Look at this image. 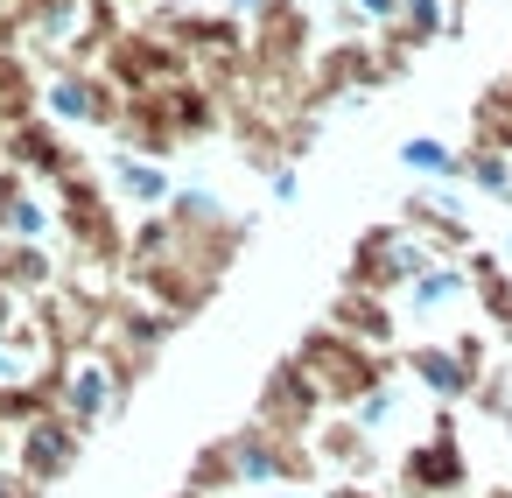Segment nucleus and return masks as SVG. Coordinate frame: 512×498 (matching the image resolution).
Wrapping results in <instances>:
<instances>
[{
    "instance_id": "nucleus-1",
    "label": "nucleus",
    "mask_w": 512,
    "mask_h": 498,
    "mask_svg": "<svg viewBox=\"0 0 512 498\" xmlns=\"http://www.w3.org/2000/svg\"><path fill=\"white\" fill-rule=\"evenodd\" d=\"M295 358H302V365H309V379L323 386L330 414H351L358 400H372V393L400 372V358H393V351L358 344V337H344L337 323H316V330L295 344Z\"/></svg>"
},
{
    "instance_id": "nucleus-2",
    "label": "nucleus",
    "mask_w": 512,
    "mask_h": 498,
    "mask_svg": "<svg viewBox=\"0 0 512 498\" xmlns=\"http://www.w3.org/2000/svg\"><path fill=\"white\" fill-rule=\"evenodd\" d=\"M470 491V449L456 435V407H435L428 428L393 456V498H463Z\"/></svg>"
},
{
    "instance_id": "nucleus-3",
    "label": "nucleus",
    "mask_w": 512,
    "mask_h": 498,
    "mask_svg": "<svg viewBox=\"0 0 512 498\" xmlns=\"http://www.w3.org/2000/svg\"><path fill=\"white\" fill-rule=\"evenodd\" d=\"M232 449H239L246 491H274V484H288V491H323V477H330L309 435H274V428L246 421V428H232Z\"/></svg>"
},
{
    "instance_id": "nucleus-4",
    "label": "nucleus",
    "mask_w": 512,
    "mask_h": 498,
    "mask_svg": "<svg viewBox=\"0 0 512 498\" xmlns=\"http://www.w3.org/2000/svg\"><path fill=\"white\" fill-rule=\"evenodd\" d=\"M57 225H64V239L78 246V260H85V267H113V260L127 253L120 218H113V197H106V183H99V176H85V169L57 183Z\"/></svg>"
},
{
    "instance_id": "nucleus-5",
    "label": "nucleus",
    "mask_w": 512,
    "mask_h": 498,
    "mask_svg": "<svg viewBox=\"0 0 512 498\" xmlns=\"http://www.w3.org/2000/svg\"><path fill=\"white\" fill-rule=\"evenodd\" d=\"M323 414H330V400H323V386L309 379L302 358H281L260 379V400H253V421L260 428H274V435H316Z\"/></svg>"
},
{
    "instance_id": "nucleus-6",
    "label": "nucleus",
    "mask_w": 512,
    "mask_h": 498,
    "mask_svg": "<svg viewBox=\"0 0 512 498\" xmlns=\"http://www.w3.org/2000/svg\"><path fill=\"white\" fill-rule=\"evenodd\" d=\"M428 260H435V253H428V239H414V232H400V225H372V232L351 246V281H344V288L393 295V288H407Z\"/></svg>"
},
{
    "instance_id": "nucleus-7",
    "label": "nucleus",
    "mask_w": 512,
    "mask_h": 498,
    "mask_svg": "<svg viewBox=\"0 0 512 498\" xmlns=\"http://www.w3.org/2000/svg\"><path fill=\"white\" fill-rule=\"evenodd\" d=\"M85 442H92V435H85L71 414H43V421H29V428L15 435V456H8V463L29 470L43 491H57V484L85 463Z\"/></svg>"
},
{
    "instance_id": "nucleus-8",
    "label": "nucleus",
    "mask_w": 512,
    "mask_h": 498,
    "mask_svg": "<svg viewBox=\"0 0 512 498\" xmlns=\"http://www.w3.org/2000/svg\"><path fill=\"white\" fill-rule=\"evenodd\" d=\"M330 477H379V435L358 414H323V428L309 435Z\"/></svg>"
},
{
    "instance_id": "nucleus-9",
    "label": "nucleus",
    "mask_w": 512,
    "mask_h": 498,
    "mask_svg": "<svg viewBox=\"0 0 512 498\" xmlns=\"http://www.w3.org/2000/svg\"><path fill=\"white\" fill-rule=\"evenodd\" d=\"M400 372H407L421 393H435V407H456V400L477 393V372L456 358V344H407V351H400Z\"/></svg>"
},
{
    "instance_id": "nucleus-10",
    "label": "nucleus",
    "mask_w": 512,
    "mask_h": 498,
    "mask_svg": "<svg viewBox=\"0 0 512 498\" xmlns=\"http://www.w3.org/2000/svg\"><path fill=\"white\" fill-rule=\"evenodd\" d=\"M120 400H127V393L113 386V372H106L99 358H78V365L64 372V400H57V414H71L85 435H99V428L120 414Z\"/></svg>"
},
{
    "instance_id": "nucleus-11",
    "label": "nucleus",
    "mask_w": 512,
    "mask_h": 498,
    "mask_svg": "<svg viewBox=\"0 0 512 498\" xmlns=\"http://www.w3.org/2000/svg\"><path fill=\"white\" fill-rule=\"evenodd\" d=\"M323 323H337L344 337H358V344H379V351H393V302L386 295H372V288H344L337 302H330V316Z\"/></svg>"
},
{
    "instance_id": "nucleus-12",
    "label": "nucleus",
    "mask_w": 512,
    "mask_h": 498,
    "mask_svg": "<svg viewBox=\"0 0 512 498\" xmlns=\"http://www.w3.org/2000/svg\"><path fill=\"white\" fill-rule=\"evenodd\" d=\"M183 484H190V491H204V498H232V491H246V470H239V449H232V435H211V442H197V456H190Z\"/></svg>"
},
{
    "instance_id": "nucleus-13",
    "label": "nucleus",
    "mask_w": 512,
    "mask_h": 498,
    "mask_svg": "<svg viewBox=\"0 0 512 498\" xmlns=\"http://www.w3.org/2000/svg\"><path fill=\"white\" fill-rule=\"evenodd\" d=\"M463 295H470V267H456V260H428V267L407 281L414 316H442V309H456Z\"/></svg>"
},
{
    "instance_id": "nucleus-14",
    "label": "nucleus",
    "mask_w": 512,
    "mask_h": 498,
    "mask_svg": "<svg viewBox=\"0 0 512 498\" xmlns=\"http://www.w3.org/2000/svg\"><path fill=\"white\" fill-rule=\"evenodd\" d=\"M50 253L43 239H0V288L8 295H50Z\"/></svg>"
},
{
    "instance_id": "nucleus-15",
    "label": "nucleus",
    "mask_w": 512,
    "mask_h": 498,
    "mask_svg": "<svg viewBox=\"0 0 512 498\" xmlns=\"http://www.w3.org/2000/svg\"><path fill=\"white\" fill-rule=\"evenodd\" d=\"M470 295H477L484 323H491L498 337H512V274H505L491 253H477V260H470Z\"/></svg>"
},
{
    "instance_id": "nucleus-16",
    "label": "nucleus",
    "mask_w": 512,
    "mask_h": 498,
    "mask_svg": "<svg viewBox=\"0 0 512 498\" xmlns=\"http://www.w3.org/2000/svg\"><path fill=\"white\" fill-rule=\"evenodd\" d=\"M113 190H120L127 204H169V197H176L169 176H162L155 162H141V155H120V162H113Z\"/></svg>"
},
{
    "instance_id": "nucleus-17",
    "label": "nucleus",
    "mask_w": 512,
    "mask_h": 498,
    "mask_svg": "<svg viewBox=\"0 0 512 498\" xmlns=\"http://www.w3.org/2000/svg\"><path fill=\"white\" fill-rule=\"evenodd\" d=\"M470 407H477V414H491V421H498V428L512 435V358H498V365H491V372L477 379Z\"/></svg>"
},
{
    "instance_id": "nucleus-18",
    "label": "nucleus",
    "mask_w": 512,
    "mask_h": 498,
    "mask_svg": "<svg viewBox=\"0 0 512 498\" xmlns=\"http://www.w3.org/2000/svg\"><path fill=\"white\" fill-rule=\"evenodd\" d=\"M400 162H407V169H421V176H442V183H449V176H463V155H456V148H442V141H428V134H421V141H407V148H400Z\"/></svg>"
},
{
    "instance_id": "nucleus-19",
    "label": "nucleus",
    "mask_w": 512,
    "mask_h": 498,
    "mask_svg": "<svg viewBox=\"0 0 512 498\" xmlns=\"http://www.w3.org/2000/svg\"><path fill=\"white\" fill-rule=\"evenodd\" d=\"M463 176H470L484 197H512V162H505L498 148H477V155H463Z\"/></svg>"
},
{
    "instance_id": "nucleus-20",
    "label": "nucleus",
    "mask_w": 512,
    "mask_h": 498,
    "mask_svg": "<svg viewBox=\"0 0 512 498\" xmlns=\"http://www.w3.org/2000/svg\"><path fill=\"white\" fill-rule=\"evenodd\" d=\"M351 414H358V421H365V428H372V435H379V428H393V421H400V414H407V393H400V386H393V379H386V386H379V393H372V400H358V407H351Z\"/></svg>"
},
{
    "instance_id": "nucleus-21",
    "label": "nucleus",
    "mask_w": 512,
    "mask_h": 498,
    "mask_svg": "<svg viewBox=\"0 0 512 498\" xmlns=\"http://www.w3.org/2000/svg\"><path fill=\"white\" fill-rule=\"evenodd\" d=\"M323 498H393L379 477H323Z\"/></svg>"
},
{
    "instance_id": "nucleus-22",
    "label": "nucleus",
    "mask_w": 512,
    "mask_h": 498,
    "mask_svg": "<svg viewBox=\"0 0 512 498\" xmlns=\"http://www.w3.org/2000/svg\"><path fill=\"white\" fill-rule=\"evenodd\" d=\"M0 498H50L29 470H15V463H0Z\"/></svg>"
},
{
    "instance_id": "nucleus-23",
    "label": "nucleus",
    "mask_w": 512,
    "mask_h": 498,
    "mask_svg": "<svg viewBox=\"0 0 512 498\" xmlns=\"http://www.w3.org/2000/svg\"><path fill=\"white\" fill-rule=\"evenodd\" d=\"M246 498H323V491H288V484H274V491H246Z\"/></svg>"
},
{
    "instance_id": "nucleus-24",
    "label": "nucleus",
    "mask_w": 512,
    "mask_h": 498,
    "mask_svg": "<svg viewBox=\"0 0 512 498\" xmlns=\"http://www.w3.org/2000/svg\"><path fill=\"white\" fill-rule=\"evenodd\" d=\"M8 456H15V428H8V421H0V463H8Z\"/></svg>"
},
{
    "instance_id": "nucleus-25",
    "label": "nucleus",
    "mask_w": 512,
    "mask_h": 498,
    "mask_svg": "<svg viewBox=\"0 0 512 498\" xmlns=\"http://www.w3.org/2000/svg\"><path fill=\"white\" fill-rule=\"evenodd\" d=\"M8 323H15V295H8V288H0V330H8Z\"/></svg>"
},
{
    "instance_id": "nucleus-26",
    "label": "nucleus",
    "mask_w": 512,
    "mask_h": 498,
    "mask_svg": "<svg viewBox=\"0 0 512 498\" xmlns=\"http://www.w3.org/2000/svg\"><path fill=\"white\" fill-rule=\"evenodd\" d=\"M477 498H512V484H491V491H477Z\"/></svg>"
},
{
    "instance_id": "nucleus-27",
    "label": "nucleus",
    "mask_w": 512,
    "mask_h": 498,
    "mask_svg": "<svg viewBox=\"0 0 512 498\" xmlns=\"http://www.w3.org/2000/svg\"><path fill=\"white\" fill-rule=\"evenodd\" d=\"M169 498H204V491H190V484H183V491H169Z\"/></svg>"
},
{
    "instance_id": "nucleus-28",
    "label": "nucleus",
    "mask_w": 512,
    "mask_h": 498,
    "mask_svg": "<svg viewBox=\"0 0 512 498\" xmlns=\"http://www.w3.org/2000/svg\"><path fill=\"white\" fill-rule=\"evenodd\" d=\"M505 246H512V239H505Z\"/></svg>"
}]
</instances>
